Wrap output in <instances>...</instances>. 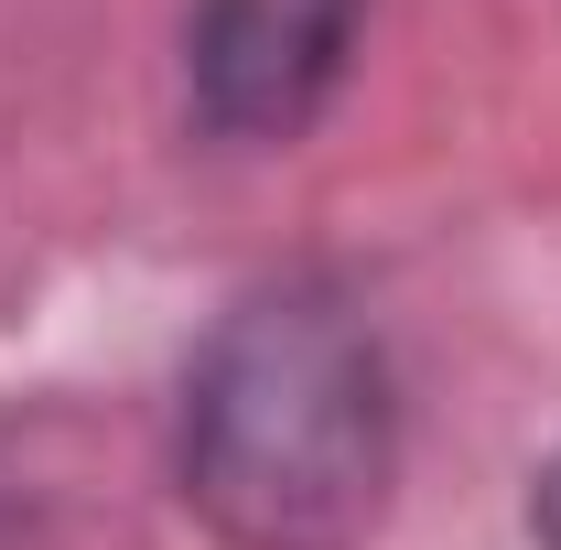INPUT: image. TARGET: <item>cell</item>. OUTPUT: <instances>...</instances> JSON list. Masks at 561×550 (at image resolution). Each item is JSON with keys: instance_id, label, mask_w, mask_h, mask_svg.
Segmentation results:
<instances>
[{"instance_id": "1", "label": "cell", "mask_w": 561, "mask_h": 550, "mask_svg": "<svg viewBox=\"0 0 561 550\" xmlns=\"http://www.w3.org/2000/svg\"><path fill=\"white\" fill-rule=\"evenodd\" d=\"M400 475L389 335L335 271L249 280L173 400V496L227 550H356Z\"/></svg>"}, {"instance_id": "3", "label": "cell", "mask_w": 561, "mask_h": 550, "mask_svg": "<svg viewBox=\"0 0 561 550\" xmlns=\"http://www.w3.org/2000/svg\"><path fill=\"white\" fill-rule=\"evenodd\" d=\"M529 540H540V550H561V454L540 465V475H529Z\"/></svg>"}, {"instance_id": "2", "label": "cell", "mask_w": 561, "mask_h": 550, "mask_svg": "<svg viewBox=\"0 0 561 550\" xmlns=\"http://www.w3.org/2000/svg\"><path fill=\"white\" fill-rule=\"evenodd\" d=\"M367 0H184V119L216 151H291L356 66Z\"/></svg>"}]
</instances>
